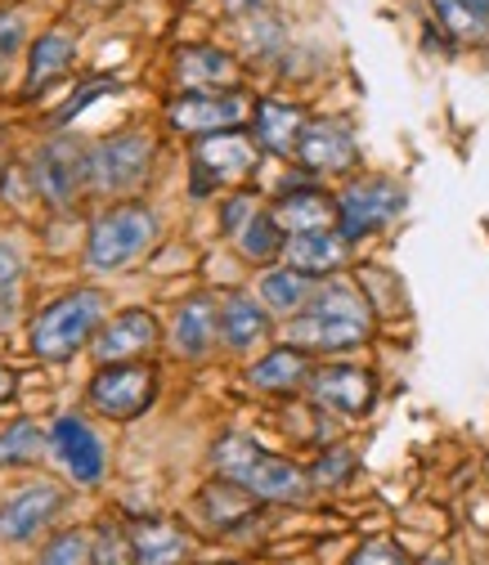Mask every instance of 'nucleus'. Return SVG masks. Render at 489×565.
Instances as JSON below:
<instances>
[{"instance_id": "nucleus-11", "label": "nucleus", "mask_w": 489, "mask_h": 565, "mask_svg": "<svg viewBox=\"0 0 489 565\" xmlns=\"http://www.w3.org/2000/svg\"><path fill=\"white\" fill-rule=\"evenodd\" d=\"M59 512H63V489L59 484H50V480L28 484V489L10 493V499L0 503V539L6 543H28Z\"/></svg>"}, {"instance_id": "nucleus-13", "label": "nucleus", "mask_w": 489, "mask_h": 565, "mask_svg": "<svg viewBox=\"0 0 489 565\" xmlns=\"http://www.w3.org/2000/svg\"><path fill=\"white\" fill-rule=\"evenodd\" d=\"M171 126L176 130H189V135H216V130H234L243 117H247V104L230 90H193L184 99H176L167 108Z\"/></svg>"}, {"instance_id": "nucleus-10", "label": "nucleus", "mask_w": 489, "mask_h": 565, "mask_svg": "<svg viewBox=\"0 0 489 565\" xmlns=\"http://www.w3.org/2000/svg\"><path fill=\"white\" fill-rule=\"evenodd\" d=\"M310 391L323 408L346 417H364L378 404V377L364 364H328L310 377Z\"/></svg>"}, {"instance_id": "nucleus-19", "label": "nucleus", "mask_w": 489, "mask_h": 565, "mask_svg": "<svg viewBox=\"0 0 489 565\" xmlns=\"http://www.w3.org/2000/svg\"><path fill=\"white\" fill-rule=\"evenodd\" d=\"M252 126H256V145H261L265 153L293 158L297 139H301V130H306V113H301L297 104H284V99H261Z\"/></svg>"}, {"instance_id": "nucleus-20", "label": "nucleus", "mask_w": 489, "mask_h": 565, "mask_svg": "<svg viewBox=\"0 0 489 565\" xmlns=\"http://www.w3.org/2000/svg\"><path fill=\"white\" fill-rule=\"evenodd\" d=\"M198 512H202V521L212 530H234V525H243L256 512V493L247 484L221 476V480H212L198 493Z\"/></svg>"}, {"instance_id": "nucleus-2", "label": "nucleus", "mask_w": 489, "mask_h": 565, "mask_svg": "<svg viewBox=\"0 0 489 565\" xmlns=\"http://www.w3.org/2000/svg\"><path fill=\"white\" fill-rule=\"evenodd\" d=\"M212 462H216L221 476L247 484L256 499H265V503H301L306 493H310V476L297 462L278 458V454H265L247 436H225L212 449Z\"/></svg>"}, {"instance_id": "nucleus-16", "label": "nucleus", "mask_w": 489, "mask_h": 565, "mask_svg": "<svg viewBox=\"0 0 489 565\" xmlns=\"http://www.w3.org/2000/svg\"><path fill=\"white\" fill-rule=\"evenodd\" d=\"M153 345H158V319L149 310H121V315H113V323H104L95 332V360L99 364L135 360Z\"/></svg>"}, {"instance_id": "nucleus-9", "label": "nucleus", "mask_w": 489, "mask_h": 565, "mask_svg": "<svg viewBox=\"0 0 489 565\" xmlns=\"http://www.w3.org/2000/svg\"><path fill=\"white\" fill-rule=\"evenodd\" d=\"M337 206H341L337 230L355 243V238H364V234H378L391 216H400L404 193H400L391 180H360V184H351V189L337 198Z\"/></svg>"}, {"instance_id": "nucleus-6", "label": "nucleus", "mask_w": 489, "mask_h": 565, "mask_svg": "<svg viewBox=\"0 0 489 565\" xmlns=\"http://www.w3.org/2000/svg\"><path fill=\"white\" fill-rule=\"evenodd\" d=\"M153 395H158V373L149 364H126V360L99 364V373L86 386V404L113 422H130L139 413H149Z\"/></svg>"}, {"instance_id": "nucleus-4", "label": "nucleus", "mask_w": 489, "mask_h": 565, "mask_svg": "<svg viewBox=\"0 0 489 565\" xmlns=\"http://www.w3.org/2000/svg\"><path fill=\"white\" fill-rule=\"evenodd\" d=\"M153 238H158V216H153V211L139 206V202H117V206H108L104 216L95 221L86 260L99 274H113V269H126L130 260L145 256Z\"/></svg>"}, {"instance_id": "nucleus-39", "label": "nucleus", "mask_w": 489, "mask_h": 565, "mask_svg": "<svg viewBox=\"0 0 489 565\" xmlns=\"http://www.w3.org/2000/svg\"><path fill=\"white\" fill-rule=\"evenodd\" d=\"M10 391H14V373H10V369H0V404H6Z\"/></svg>"}, {"instance_id": "nucleus-27", "label": "nucleus", "mask_w": 489, "mask_h": 565, "mask_svg": "<svg viewBox=\"0 0 489 565\" xmlns=\"http://www.w3.org/2000/svg\"><path fill=\"white\" fill-rule=\"evenodd\" d=\"M284 247H288V230L274 221V211H265V216L256 211V216L238 230V252H243L247 260H256V265L284 256Z\"/></svg>"}, {"instance_id": "nucleus-21", "label": "nucleus", "mask_w": 489, "mask_h": 565, "mask_svg": "<svg viewBox=\"0 0 489 565\" xmlns=\"http://www.w3.org/2000/svg\"><path fill=\"white\" fill-rule=\"evenodd\" d=\"M216 332H221V310H216V301L212 297H193V301H184L180 306V315H176V350L184 360H202L206 350H212V341H216Z\"/></svg>"}, {"instance_id": "nucleus-32", "label": "nucleus", "mask_w": 489, "mask_h": 565, "mask_svg": "<svg viewBox=\"0 0 489 565\" xmlns=\"http://www.w3.org/2000/svg\"><path fill=\"white\" fill-rule=\"evenodd\" d=\"M252 216H256V202H252L247 193H238V198H230V202L221 206V230L238 238V230H243Z\"/></svg>"}, {"instance_id": "nucleus-29", "label": "nucleus", "mask_w": 489, "mask_h": 565, "mask_svg": "<svg viewBox=\"0 0 489 565\" xmlns=\"http://www.w3.org/2000/svg\"><path fill=\"white\" fill-rule=\"evenodd\" d=\"M50 445V436L41 431V422L32 417H19L0 431V467H28L41 458V449Z\"/></svg>"}, {"instance_id": "nucleus-37", "label": "nucleus", "mask_w": 489, "mask_h": 565, "mask_svg": "<svg viewBox=\"0 0 489 565\" xmlns=\"http://www.w3.org/2000/svg\"><path fill=\"white\" fill-rule=\"evenodd\" d=\"M369 561H404V552L395 547V543H386V539H378V543H364L360 552H355V565H369Z\"/></svg>"}, {"instance_id": "nucleus-14", "label": "nucleus", "mask_w": 489, "mask_h": 565, "mask_svg": "<svg viewBox=\"0 0 489 565\" xmlns=\"http://www.w3.org/2000/svg\"><path fill=\"white\" fill-rule=\"evenodd\" d=\"M50 449L59 454V462L67 471H73L77 484H99V476H104V445L91 431V422H82L73 413L59 417L50 427Z\"/></svg>"}, {"instance_id": "nucleus-5", "label": "nucleus", "mask_w": 489, "mask_h": 565, "mask_svg": "<svg viewBox=\"0 0 489 565\" xmlns=\"http://www.w3.org/2000/svg\"><path fill=\"white\" fill-rule=\"evenodd\" d=\"M256 149L247 135L238 130H216V135H202L193 162H189V189L193 198H206L216 189H234L256 171Z\"/></svg>"}, {"instance_id": "nucleus-28", "label": "nucleus", "mask_w": 489, "mask_h": 565, "mask_svg": "<svg viewBox=\"0 0 489 565\" xmlns=\"http://www.w3.org/2000/svg\"><path fill=\"white\" fill-rule=\"evenodd\" d=\"M261 297H265V306L269 310H278V315H297L306 301H310V274H301V269H274V274H265L261 278Z\"/></svg>"}, {"instance_id": "nucleus-34", "label": "nucleus", "mask_w": 489, "mask_h": 565, "mask_svg": "<svg viewBox=\"0 0 489 565\" xmlns=\"http://www.w3.org/2000/svg\"><path fill=\"white\" fill-rule=\"evenodd\" d=\"M355 467V458L346 454V449H332V454H323V462L315 467V480H323V484H337V480H346V471Z\"/></svg>"}, {"instance_id": "nucleus-30", "label": "nucleus", "mask_w": 489, "mask_h": 565, "mask_svg": "<svg viewBox=\"0 0 489 565\" xmlns=\"http://www.w3.org/2000/svg\"><path fill=\"white\" fill-rule=\"evenodd\" d=\"M41 561L45 565H77V561H95V539L82 534V530H67L59 534L50 547H41Z\"/></svg>"}, {"instance_id": "nucleus-40", "label": "nucleus", "mask_w": 489, "mask_h": 565, "mask_svg": "<svg viewBox=\"0 0 489 565\" xmlns=\"http://www.w3.org/2000/svg\"><path fill=\"white\" fill-rule=\"evenodd\" d=\"M467 6H476V10H489V0H467Z\"/></svg>"}, {"instance_id": "nucleus-15", "label": "nucleus", "mask_w": 489, "mask_h": 565, "mask_svg": "<svg viewBox=\"0 0 489 565\" xmlns=\"http://www.w3.org/2000/svg\"><path fill=\"white\" fill-rule=\"evenodd\" d=\"M274 221L293 234H315V230H337L341 206L332 193L315 189V184H288L274 202Z\"/></svg>"}, {"instance_id": "nucleus-12", "label": "nucleus", "mask_w": 489, "mask_h": 565, "mask_svg": "<svg viewBox=\"0 0 489 565\" xmlns=\"http://www.w3.org/2000/svg\"><path fill=\"white\" fill-rule=\"evenodd\" d=\"M293 158L315 175H341V171L355 167L360 153H355V135L341 121H306Z\"/></svg>"}, {"instance_id": "nucleus-24", "label": "nucleus", "mask_w": 489, "mask_h": 565, "mask_svg": "<svg viewBox=\"0 0 489 565\" xmlns=\"http://www.w3.org/2000/svg\"><path fill=\"white\" fill-rule=\"evenodd\" d=\"M265 332H269V315H265L261 301H252V297H230V301L221 306V337H225L230 350H252Z\"/></svg>"}, {"instance_id": "nucleus-35", "label": "nucleus", "mask_w": 489, "mask_h": 565, "mask_svg": "<svg viewBox=\"0 0 489 565\" xmlns=\"http://www.w3.org/2000/svg\"><path fill=\"white\" fill-rule=\"evenodd\" d=\"M19 274H23V256H19V247H14L10 238H0V292H6Z\"/></svg>"}, {"instance_id": "nucleus-38", "label": "nucleus", "mask_w": 489, "mask_h": 565, "mask_svg": "<svg viewBox=\"0 0 489 565\" xmlns=\"http://www.w3.org/2000/svg\"><path fill=\"white\" fill-rule=\"evenodd\" d=\"M225 6H230L234 14H261V10H265V0H225Z\"/></svg>"}, {"instance_id": "nucleus-3", "label": "nucleus", "mask_w": 489, "mask_h": 565, "mask_svg": "<svg viewBox=\"0 0 489 565\" xmlns=\"http://www.w3.org/2000/svg\"><path fill=\"white\" fill-rule=\"evenodd\" d=\"M99 323H104L99 292H67L32 319V350L45 364H67V360H77L82 345L95 341Z\"/></svg>"}, {"instance_id": "nucleus-17", "label": "nucleus", "mask_w": 489, "mask_h": 565, "mask_svg": "<svg viewBox=\"0 0 489 565\" xmlns=\"http://www.w3.org/2000/svg\"><path fill=\"white\" fill-rule=\"evenodd\" d=\"M288 265L310 274V278H323V274H337L351 256V238L341 230H315V234H293L288 247H284Z\"/></svg>"}, {"instance_id": "nucleus-36", "label": "nucleus", "mask_w": 489, "mask_h": 565, "mask_svg": "<svg viewBox=\"0 0 489 565\" xmlns=\"http://www.w3.org/2000/svg\"><path fill=\"white\" fill-rule=\"evenodd\" d=\"M121 547H130V539H121L117 530H104L95 539V561H126L130 552H121Z\"/></svg>"}, {"instance_id": "nucleus-18", "label": "nucleus", "mask_w": 489, "mask_h": 565, "mask_svg": "<svg viewBox=\"0 0 489 565\" xmlns=\"http://www.w3.org/2000/svg\"><path fill=\"white\" fill-rule=\"evenodd\" d=\"M176 77L189 90H230L238 82V67L216 45H189L176 54Z\"/></svg>"}, {"instance_id": "nucleus-22", "label": "nucleus", "mask_w": 489, "mask_h": 565, "mask_svg": "<svg viewBox=\"0 0 489 565\" xmlns=\"http://www.w3.org/2000/svg\"><path fill=\"white\" fill-rule=\"evenodd\" d=\"M247 377H252L256 391L284 395V391H297V386L310 377V360H306L301 345H278V350H269L265 360H256V364L247 369Z\"/></svg>"}, {"instance_id": "nucleus-23", "label": "nucleus", "mask_w": 489, "mask_h": 565, "mask_svg": "<svg viewBox=\"0 0 489 565\" xmlns=\"http://www.w3.org/2000/svg\"><path fill=\"white\" fill-rule=\"evenodd\" d=\"M189 552V539L180 525L171 521H139L130 530V556L135 561H149V565H167V561H180Z\"/></svg>"}, {"instance_id": "nucleus-7", "label": "nucleus", "mask_w": 489, "mask_h": 565, "mask_svg": "<svg viewBox=\"0 0 489 565\" xmlns=\"http://www.w3.org/2000/svg\"><path fill=\"white\" fill-rule=\"evenodd\" d=\"M149 167H153V139L145 130H121L108 135L91 153V184L104 193H135L149 180Z\"/></svg>"}, {"instance_id": "nucleus-31", "label": "nucleus", "mask_w": 489, "mask_h": 565, "mask_svg": "<svg viewBox=\"0 0 489 565\" xmlns=\"http://www.w3.org/2000/svg\"><path fill=\"white\" fill-rule=\"evenodd\" d=\"M23 32H28V23L19 10H0V73H6L14 54L23 50Z\"/></svg>"}, {"instance_id": "nucleus-8", "label": "nucleus", "mask_w": 489, "mask_h": 565, "mask_svg": "<svg viewBox=\"0 0 489 565\" xmlns=\"http://www.w3.org/2000/svg\"><path fill=\"white\" fill-rule=\"evenodd\" d=\"M91 184V153L77 145V139H54L36 153L32 167V189L36 198H45L50 206H67L77 202V193Z\"/></svg>"}, {"instance_id": "nucleus-33", "label": "nucleus", "mask_w": 489, "mask_h": 565, "mask_svg": "<svg viewBox=\"0 0 489 565\" xmlns=\"http://www.w3.org/2000/svg\"><path fill=\"white\" fill-rule=\"evenodd\" d=\"M108 90H117V82H95V86H86L82 95H73V99H67V104L59 108V117H54V121H59V126H67V121H73V117L86 108V104H95V99H99V95H108Z\"/></svg>"}, {"instance_id": "nucleus-26", "label": "nucleus", "mask_w": 489, "mask_h": 565, "mask_svg": "<svg viewBox=\"0 0 489 565\" xmlns=\"http://www.w3.org/2000/svg\"><path fill=\"white\" fill-rule=\"evenodd\" d=\"M73 54H77V45H73V36L67 32H45L36 45H32V63H28V90H41V86H50L67 63H73Z\"/></svg>"}, {"instance_id": "nucleus-1", "label": "nucleus", "mask_w": 489, "mask_h": 565, "mask_svg": "<svg viewBox=\"0 0 489 565\" xmlns=\"http://www.w3.org/2000/svg\"><path fill=\"white\" fill-rule=\"evenodd\" d=\"M288 337L301 350H328V355L360 350L369 341V306H364V297L355 288H346V282H328V288L310 292L306 315L293 319Z\"/></svg>"}, {"instance_id": "nucleus-25", "label": "nucleus", "mask_w": 489, "mask_h": 565, "mask_svg": "<svg viewBox=\"0 0 489 565\" xmlns=\"http://www.w3.org/2000/svg\"><path fill=\"white\" fill-rule=\"evenodd\" d=\"M436 23L445 28V36H454L458 45H485L489 41V10H476L467 0H432Z\"/></svg>"}]
</instances>
